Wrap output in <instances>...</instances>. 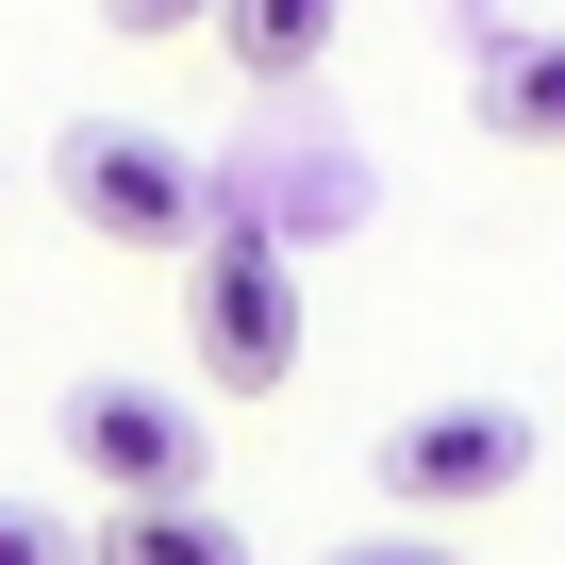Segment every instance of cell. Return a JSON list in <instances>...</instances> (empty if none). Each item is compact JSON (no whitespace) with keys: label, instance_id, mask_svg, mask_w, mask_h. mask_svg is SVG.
Returning <instances> with one entry per match:
<instances>
[{"label":"cell","instance_id":"cell-3","mask_svg":"<svg viewBox=\"0 0 565 565\" xmlns=\"http://www.w3.org/2000/svg\"><path fill=\"white\" fill-rule=\"evenodd\" d=\"M515 482H532V416H515V399H433V416L383 433V499H399L416 532H449V515H482V499H515Z\"/></svg>","mask_w":565,"mask_h":565},{"label":"cell","instance_id":"cell-1","mask_svg":"<svg viewBox=\"0 0 565 565\" xmlns=\"http://www.w3.org/2000/svg\"><path fill=\"white\" fill-rule=\"evenodd\" d=\"M51 200H67L100 249H150V266L216 233L200 150H183V134H150V117H67V134H51Z\"/></svg>","mask_w":565,"mask_h":565},{"label":"cell","instance_id":"cell-9","mask_svg":"<svg viewBox=\"0 0 565 565\" xmlns=\"http://www.w3.org/2000/svg\"><path fill=\"white\" fill-rule=\"evenodd\" d=\"M0 565H84V532H67V515H34V499H0Z\"/></svg>","mask_w":565,"mask_h":565},{"label":"cell","instance_id":"cell-5","mask_svg":"<svg viewBox=\"0 0 565 565\" xmlns=\"http://www.w3.org/2000/svg\"><path fill=\"white\" fill-rule=\"evenodd\" d=\"M466 100H482V134H499V150H565V18H499Z\"/></svg>","mask_w":565,"mask_h":565},{"label":"cell","instance_id":"cell-10","mask_svg":"<svg viewBox=\"0 0 565 565\" xmlns=\"http://www.w3.org/2000/svg\"><path fill=\"white\" fill-rule=\"evenodd\" d=\"M100 18H117V34H216L233 0H100Z\"/></svg>","mask_w":565,"mask_h":565},{"label":"cell","instance_id":"cell-6","mask_svg":"<svg viewBox=\"0 0 565 565\" xmlns=\"http://www.w3.org/2000/svg\"><path fill=\"white\" fill-rule=\"evenodd\" d=\"M84 565H249V532H233L216 499H117V515L84 532Z\"/></svg>","mask_w":565,"mask_h":565},{"label":"cell","instance_id":"cell-4","mask_svg":"<svg viewBox=\"0 0 565 565\" xmlns=\"http://www.w3.org/2000/svg\"><path fill=\"white\" fill-rule=\"evenodd\" d=\"M67 466H84L100 499H200L216 433H200L167 383H67Z\"/></svg>","mask_w":565,"mask_h":565},{"label":"cell","instance_id":"cell-7","mask_svg":"<svg viewBox=\"0 0 565 565\" xmlns=\"http://www.w3.org/2000/svg\"><path fill=\"white\" fill-rule=\"evenodd\" d=\"M333 18H350V0H233V18H216V51H233L249 84H300V67L333 51Z\"/></svg>","mask_w":565,"mask_h":565},{"label":"cell","instance_id":"cell-8","mask_svg":"<svg viewBox=\"0 0 565 565\" xmlns=\"http://www.w3.org/2000/svg\"><path fill=\"white\" fill-rule=\"evenodd\" d=\"M317 565H466V548L416 532V515H383V532H350V548H317Z\"/></svg>","mask_w":565,"mask_h":565},{"label":"cell","instance_id":"cell-2","mask_svg":"<svg viewBox=\"0 0 565 565\" xmlns=\"http://www.w3.org/2000/svg\"><path fill=\"white\" fill-rule=\"evenodd\" d=\"M183 333H200L216 399H282L300 383V266H282L266 233H200L183 249Z\"/></svg>","mask_w":565,"mask_h":565}]
</instances>
